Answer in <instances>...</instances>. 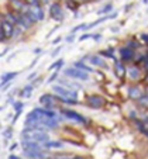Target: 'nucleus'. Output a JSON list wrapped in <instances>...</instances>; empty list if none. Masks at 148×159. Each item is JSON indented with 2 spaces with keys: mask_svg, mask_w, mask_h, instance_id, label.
Returning a JSON list of instances; mask_svg holds the SVG:
<instances>
[{
  "mask_svg": "<svg viewBox=\"0 0 148 159\" xmlns=\"http://www.w3.org/2000/svg\"><path fill=\"white\" fill-rule=\"evenodd\" d=\"M63 113V116H67L68 118H72V120H75V121H78V123H83V124H86V123H89L86 118H83L81 114H78V113H75V111H69V110H63L62 111Z\"/></svg>",
  "mask_w": 148,
  "mask_h": 159,
  "instance_id": "6",
  "label": "nucleus"
},
{
  "mask_svg": "<svg viewBox=\"0 0 148 159\" xmlns=\"http://www.w3.org/2000/svg\"><path fill=\"white\" fill-rule=\"evenodd\" d=\"M140 104H142V106H148V96H144V97H140Z\"/></svg>",
  "mask_w": 148,
  "mask_h": 159,
  "instance_id": "25",
  "label": "nucleus"
},
{
  "mask_svg": "<svg viewBox=\"0 0 148 159\" xmlns=\"http://www.w3.org/2000/svg\"><path fill=\"white\" fill-rule=\"evenodd\" d=\"M14 107H16V113H18V114H20V113H21V108H23V103H16Z\"/></svg>",
  "mask_w": 148,
  "mask_h": 159,
  "instance_id": "27",
  "label": "nucleus"
},
{
  "mask_svg": "<svg viewBox=\"0 0 148 159\" xmlns=\"http://www.w3.org/2000/svg\"><path fill=\"white\" fill-rule=\"evenodd\" d=\"M2 33H3L4 38H10L14 33V28H13V24L9 23V21H3L2 23Z\"/></svg>",
  "mask_w": 148,
  "mask_h": 159,
  "instance_id": "7",
  "label": "nucleus"
},
{
  "mask_svg": "<svg viewBox=\"0 0 148 159\" xmlns=\"http://www.w3.org/2000/svg\"><path fill=\"white\" fill-rule=\"evenodd\" d=\"M62 63H63V61H62V59H59L58 62H55L54 65L49 66V69H54V68H59V66H62Z\"/></svg>",
  "mask_w": 148,
  "mask_h": 159,
  "instance_id": "26",
  "label": "nucleus"
},
{
  "mask_svg": "<svg viewBox=\"0 0 148 159\" xmlns=\"http://www.w3.org/2000/svg\"><path fill=\"white\" fill-rule=\"evenodd\" d=\"M57 78H58V73H54V75H52L51 78H49V82H52L54 79H57Z\"/></svg>",
  "mask_w": 148,
  "mask_h": 159,
  "instance_id": "34",
  "label": "nucleus"
},
{
  "mask_svg": "<svg viewBox=\"0 0 148 159\" xmlns=\"http://www.w3.org/2000/svg\"><path fill=\"white\" fill-rule=\"evenodd\" d=\"M65 3H67V6L69 7L71 10H76V9H78V2H76V0H67Z\"/></svg>",
  "mask_w": 148,
  "mask_h": 159,
  "instance_id": "19",
  "label": "nucleus"
},
{
  "mask_svg": "<svg viewBox=\"0 0 148 159\" xmlns=\"http://www.w3.org/2000/svg\"><path fill=\"white\" fill-rule=\"evenodd\" d=\"M51 16H52V18L57 21L63 20V13H62V10H61L59 4H52L51 6Z\"/></svg>",
  "mask_w": 148,
  "mask_h": 159,
  "instance_id": "8",
  "label": "nucleus"
},
{
  "mask_svg": "<svg viewBox=\"0 0 148 159\" xmlns=\"http://www.w3.org/2000/svg\"><path fill=\"white\" fill-rule=\"evenodd\" d=\"M89 37H90V35H89V34H85V35H82V37H81V38H79V41H83V39L89 38Z\"/></svg>",
  "mask_w": 148,
  "mask_h": 159,
  "instance_id": "31",
  "label": "nucleus"
},
{
  "mask_svg": "<svg viewBox=\"0 0 148 159\" xmlns=\"http://www.w3.org/2000/svg\"><path fill=\"white\" fill-rule=\"evenodd\" d=\"M16 75H17V73H16V72H10V73H6V75L3 76V84L6 83L7 80H10V79L16 78Z\"/></svg>",
  "mask_w": 148,
  "mask_h": 159,
  "instance_id": "23",
  "label": "nucleus"
},
{
  "mask_svg": "<svg viewBox=\"0 0 148 159\" xmlns=\"http://www.w3.org/2000/svg\"><path fill=\"white\" fill-rule=\"evenodd\" d=\"M121 59L123 61H130V59H133V57H134V52L131 51L130 48H124V49H121Z\"/></svg>",
  "mask_w": 148,
  "mask_h": 159,
  "instance_id": "12",
  "label": "nucleus"
},
{
  "mask_svg": "<svg viewBox=\"0 0 148 159\" xmlns=\"http://www.w3.org/2000/svg\"><path fill=\"white\" fill-rule=\"evenodd\" d=\"M102 55H104V57H110V58H113V55H112V51H102L100 52Z\"/></svg>",
  "mask_w": 148,
  "mask_h": 159,
  "instance_id": "28",
  "label": "nucleus"
},
{
  "mask_svg": "<svg viewBox=\"0 0 148 159\" xmlns=\"http://www.w3.org/2000/svg\"><path fill=\"white\" fill-rule=\"evenodd\" d=\"M58 52H59V49H57V51H55V52H52V57H57V55H58Z\"/></svg>",
  "mask_w": 148,
  "mask_h": 159,
  "instance_id": "35",
  "label": "nucleus"
},
{
  "mask_svg": "<svg viewBox=\"0 0 148 159\" xmlns=\"http://www.w3.org/2000/svg\"><path fill=\"white\" fill-rule=\"evenodd\" d=\"M65 75L69 76V78L81 79V80H88V79H89L88 72H85V70H82V69H78V68H75V66L65 70Z\"/></svg>",
  "mask_w": 148,
  "mask_h": 159,
  "instance_id": "2",
  "label": "nucleus"
},
{
  "mask_svg": "<svg viewBox=\"0 0 148 159\" xmlns=\"http://www.w3.org/2000/svg\"><path fill=\"white\" fill-rule=\"evenodd\" d=\"M38 124L44 127H48V128H57L58 127V121L54 120V117H41L38 120Z\"/></svg>",
  "mask_w": 148,
  "mask_h": 159,
  "instance_id": "5",
  "label": "nucleus"
},
{
  "mask_svg": "<svg viewBox=\"0 0 148 159\" xmlns=\"http://www.w3.org/2000/svg\"><path fill=\"white\" fill-rule=\"evenodd\" d=\"M61 41V38H57V39H55V41H52V44H58V42H59Z\"/></svg>",
  "mask_w": 148,
  "mask_h": 159,
  "instance_id": "36",
  "label": "nucleus"
},
{
  "mask_svg": "<svg viewBox=\"0 0 148 159\" xmlns=\"http://www.w3.org/2000/svg\"><path fill=\"white\" fill-rule=\"evenodd\" d=\"M12 4L17 10H21L23 7H24V2H21V0H12Z\"/></svg>",
  "mask_w": 148,
  "mask_h": 159,
  "instance_id": "21",
  "label": "nucleus"
},
{
  "mask_svg": "<svg viewBox=\"0 0 148 159\" xmlns=\"http://www.w3.org/2000/svg\"><path fill=\"white\" fill-rule=\"evenodd\" d=\"M90 62L93 63V65H97V66H102V68H106V63H104V61L102 59V58H99V57H90Z\"/></svg>",
  "mask_w": 148,
  "mask_h": 159,
  "instance_id": "15",
  "label": "nucleus"
},
{
  "mask_svg": "<svg viewBox=\"0 0 148 159\" xmlns=\"http://www.w3.org/2000/svg\"><path fill=\"white\" fill-rule=\"evenodd\" d=\"M114 72H116V75H117V78H124V75H126V68H124L123 63H116Z\"/></svg>",
  "mask_w": 148,
  "mask_h": 159,
  "instance_id": "14",
  "label": "nucleus"
},
{
  "mask_svg": "<svg viewBox=\"0 0 148 159\" xmlns=\"http://www.w3.org/2000/svg\"><path fill=\"white\" fill-rule=\"evenodd\" d=\"M34 78H35V73H33L31 76H28V79H30V80H31V79H34Z\"/></svg>",
  "mask_w": 148,
  "mask_h": 159,
  "instance_id": "37",
  "label": "nucleus"
},
{
  "mask_svg": "<svg viewBox=\"0 0 148 159\" xmlns=\"http://www.w3.org/2000/svg\"><path fill=\"white\" fill-rule=\"evenodd\" d=\"M7 18H9V23H12V24H17L18 23V16H16L14 13H9Z\"/></svg>",
  "mask_w": 148,
  "mask_h": 159,
  "instance_id": "18",
  "label": "nucleus"
},
{
  "mask_svg": "<svg viewBox=\"0 0 148 159\" xmlns=\"http://www.w3.org/2000/svg\"><path fill=\"white\" fill-rule=\"evenodd\" d=\"M52 89H54L55 93L61 97H68V99H73V100H76V97H78L76 92H71V90L65 89L63 86H52Z\"/></svg>",
  "mask_w": 148,
  "mask_h": 159,
  "instance_id": "3",
  "label": "nucleus"
},
{
  "mask_svg": "<svg viewBox=\"0 0 148 159\" xmlns=\"http://www.w3.org/2000/svg\"><path fill=\"white\" fill-rule=\"evenodd\" d=\"M144 82H145V83H148V76H147V78H145V80H144Z\"/></svg>",
  "mask_w": 148,
  "mask_h": 159,
  "instance_id": "38",
  "label": "nucleus"
},
{
  "mask_svg": "<svg viewBox=\"0 0 148 159\" xmlns=\"http://www.w3.org/2000/svg\"><path fill=\"white\" fill-rule=\"evenodd\" d=\"M27 3H30V4H38V2L37 0H25Z\"/></svg>",
  "mask_w": 148,
  "mask_h": 159,
  "instance_id": "33",
  "label": "nucleus"
},
{
  "mask_svg": "<svg viewBox=\"0 0 148 159\" xmlns=\"http://www.w3.org/2000/svg\"><path fill=\"white\" fill-rule=\"evenodd\" d=\"M83 27H85V25H83V24H82V25H78V27H75V28H73V30H72V33H75V31L81 30V28H83Z\"/></svg>",
  "mask_w": 148,
  "mask_h": 159,
  "instance_id": "32",
  "label": "nucleus"
},
{
  "mask_svg": "<svg viewBox=\"0 0 148 159\" xmlns=\"http://www.w3.org/2000/svg\"><path fill=\"white\" fill-rule=\"evenodd\" d=\"M147 135H148V132H147Z\"/></svg>",
  "mask_w": 148,
  "mask_h": 159,
  "instance_id": "40",
  "label": "nucleus"
},
{
  "mask_svg": "<svg viewBox=\"0 0 148 159\" xmlns=\"http://www.w3.org/2000/svg\"><path fill=\"white\" fill-rule=\"evenodd\" d=\"M128 94H130L131 99L138 100L140 97L142 96V92L138 89V87H130V90H128Z\"/></svg>",
  "mask_w": 148,
  "mask_h": 159,
  "instance_id": "11",
  "label": "nucleus"
},
{
  "mask_svg": "<svg viewBox=\"0 0 148 159\" xmlns=\"http://www.w3.org/2000/svg\"><path fill=\"white\" fill-rule=\"evenodd\" d=\"M144 66H145V69L148 70V57H144Z\"/></svg>",
  "mask_w": 148,
  "mask_h": 159,
  "instance_id": "29",
  "label": "nucleus"
},
{
  "mask_svg": "<svg viewBox=\"0 0 148 159\" xmlns=\"http://www.w3.org/2000/svg\"><path fill=\"white\" fill-rule=\"evenodd\" d=\"M45 147H48V148H62L63 147V144L62 142H47L45 141Z\"/></svg>",
  "mask_w": 148,
  "mask_h": 159,
  "instance_id": "20",
  "label": "nucleus"
},
{
  "mask_svg": "<svg viewBox=\"0 0 148 159\" xmlns=\"http://www.w3.org/2000/svg\"><path fill=\"white\" fill-rule=\"evenodd\" d=\"M128 75H130V79L137 80V79L140 78V70L137 69V68H131V69L128 70Z\"/></svg>",
  "mask_w": 148,
  "mask_h": 159,
  "instance_id": "16",
  "label": "nucleus"
},
{
  "mask_svg": "<svg viewBox=\"0 0 148 159\" xmlns=\"http://www.w3.org/2000/svg\"><path fill=\"white\" fill-rule=\"evenodd\" d=\"M39 103L42 106H47V107H52L54 106V97H51L49 94H44V96L39 97Z\"/></svg>",
  "mask_w": 148,
  "mask_h": 159,
  "instance_id": "9",
  "label": "nucleus"
},
{
  "mask_svg": "<svg viewBox=\"0 0 148 159\" xmlns=\"http://www.w3.org/2000/svg\"><path fill=\"white\" fill-rule=\"evenodd\" d=\"M141 38H142V41H144V42H147V44H148V35H147V34H142V35H141Z\"/></svg>",
  "mask_w": 148,
  "mask_h": 159,
  "instance_id": "30",
  "label": "nucleus"
},
{
  "mask_svg": "<svg viewBox=\"0 0 148 159\" xmlns=\"http://www.w3.org/2000/svg\"><path fill=\"white\" fill-rule=\"evenodd\" d=\"M21 137L24 139H30V141H39V142H45L48 141V134L44 132L42 129H35V128H25L21 134Z\"/></svg>",
  "mask_w": 148,
  "mask_h": 159,
  "instance_id": "1",
  "label": "nucleus"
},
{
  "mask_svg": "<svg viewBox=\"0 0 148 159\" xmlns=\"http://www.w3.org/2000/svg\"><path fill=\"white\" fill-rule=\"evenodd\" d=\"M86 102H88L89 107H92V108H102L106 104V100L100 96H89L86 99Z\"/></svg>",
  "mask_w": 148,
  "mask_h": 159,
  "instance_id": "4",
  "label": "nucleus"
},
{
  "mask_svg": "<svg viewBox=\"0 0 148 159\" xmlns=\"http://www.w3.org/2000/svg\"><path fill=\"white\" fill-rule=\"evenodd\" d=\"M31 92H33V86H27L23 92H21V96L23 97H28L31 94Z\"/></svg>",
  "mask_w": 148,
  "mask_h": 159,
  "instance_id": "22",
  "label": "nucleus"
},
{
  "mask_svg": "<svg viewBox=\"0 0 148 159\" xmlns=\"http://www.w3.org/2000/svg\"><path fill=\"white\" fill-rule=\"evenodd\" d=\"M112 9H113L112 4H107V6H106L104 9L99 10V14H104V13H109V11H112Z\"/></svg>",
  "mask_w": 148,
  "mask_h": 159,
  "instance_id": "24",
  "label": "nucleus"
},
{
  "mask_svg": "<svg viewBox=\"0 0 148 159\" xmlns=\"http://www.w3.org/2000/svg\"><path fill=\"white\" fill-rule=\"evenodd\" d=\"M21 147L24 148V151H28V149H39L38 145H37L34 141H30V139H25V141L21 144Z\"/></svg>",
  "mask_w": 148,
  "mask_h": 159,
  "instance_id": "13",
  "label": "nucleus"
},
{
  "mask_svg": "<svg viewBox=\"0 0 148 159\" xmlns=\"http://www.w3.org/2000/svg\"><path fill=\"white\" fill-rule=\"evenodd\" d=\"M24 153L27 158H45V155L39 152V149H28Z\"/></svg>",
  "mask_w": 148,
  "mask_h": 159,
  "instance_id": "10",
  "label": "nucleus"
},
{
  "mask_svg": "<svg viewBox=\"0 0 148 159\" xmlns=\"http://www.w3.org/2000/svg\"><path fill=\"white\" fill-rule=\"evenodd\" d=\"M75 68H78V69H82V70H85V72H92V68H89L88 65H85V63H82V62H76L75 63Z\"/></svg>",
  "mask_w": 148,
  "mask_h": 159,
  "instance_id": "17",
  "label": "nucleus"
},
{
  "mask_svg": "<svg viewBox=\"0 0 148 159\" xmlns=\"http://www.w3.org/2000/svg\"><path fill=\"white\" fill-rule=\"evenodd\" d=\"M76 2H86V0H76Z\"/></svg>",
  "mask_w": 148,
  "mask_h": 159,
  "instance_id": "39",
  "label": "nucleus"
}]
</instances>
